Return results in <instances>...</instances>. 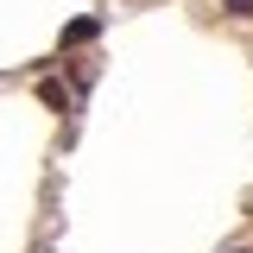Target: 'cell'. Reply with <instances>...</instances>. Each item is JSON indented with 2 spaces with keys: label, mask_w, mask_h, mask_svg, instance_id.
<instances>
[{
  "label": "cell",
  "mask_w": 253,
  "mask_h": 253,
  "mask_svg": "<svg viewBox=\"0 0 253 253\" xmlns=\"http://www.w3.org/2000/svg\"><path fill=\"white\" fill-rule=\"evenodd\" d=\"M228 6V19H253V0H221Z\"/></svg>",
  "instance_id": "obj_2"
},
{
  "label": "cell",
  "mask_w": 253,
  "mask_h": 253,
  "mask_svg": "<svg viewBox=\"0 0 253 253\" xmlns=\"http://www.w3.org/2000/svg\"><path fill=\"white\" fill-rule=\"evenodd\" d=\"M95 32H101V26H95V19H76V26H70V32H63V44H89V38H95Z\"/></svg>",
  "instance_id": "obj_1"
}]
</instances>
